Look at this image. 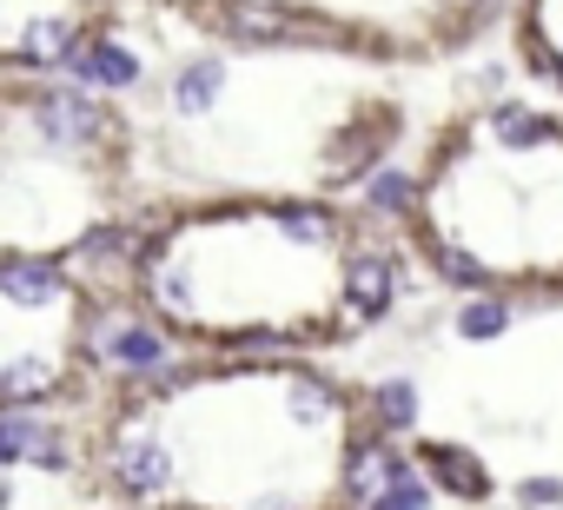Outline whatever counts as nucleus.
<instances>
[{
  "mask_svg": "<svg viewBox=\"0 0 563 510\" xmlns=\"http://www.w3.org/2000/svg\"><path fill=\"white\" fill-rule=\"evenodd\" d=\"M60 378H54V365L47 358H21V365H8L0 372V398L8 404H27V398H47Z\"/></svg>",
  "mask_w": 563,
  "mask_h": 510,
  "instance_id": "nucleus-7",
  "label": "nucleus"
},
{
  "mask_svg": "<svg viewBox=\"0 0 563 510\" xmlns=\"http://www.w3.org/2000/svg\"><path fill=\"white\" fill-rule=\"evenodd\" d=\"M398 470H405V464H391V457H385L378 444H365V451L352 457V490H358V497L372 503V497H378V490H385V484H391Z\"/></svg>",
  "mask_w": 563,
  "mask_h": 510,
  "instance_id": "nucleus-8",
  "label": "nucleus"
},
{
  "mask_svg": "<svg viewBox=\"0 0 563 510\" xmlns=\"http://www.w3.org/2000/svg\"><path fill=\"white\" fill-rule=\"evenodd\" d=\"M345 299H352V312L378 319V312L391 306V259H378V252L352 259V266H345Z\"/></svg>",
  "mask_w": 563,
  "mask_h": 510,
  "instance_id": "nucleus-1",
  "label": "nucleus"
},
{
  "mask_svg": "<svg viewBox=\"0 0 563 510\" xmlns=\"http://www.w3.org/2000/svg\"><path fill=\"white\" fill-rule=\"evenodd\" d=\"M60 47H67V27H60V21H41V27L27 34V54H34V60H54Z\"/></svg>",
  "mask_w": 563,
  "mask_h": 510,
  "instance_id": "nucleus-17",
  "label": "nucleus"
},
{
  "mask_svg": "<svg viewBox=\"0 0 563 510\" xmlns=\"http://www.w3.org/2000/svg\"><path fill=\"white\" fill-rule=\"evenodd\" d=\"M41 126H47L54 140H74V146H80V140L100 133V107H87L80 93H47V100H41Z\"/></svg>",
  "mask_w": 563,
  "mask_h": 510,
  "instance_id": "nucleus-3",
  "label": "nucleus"
},
{
  "mask_svg": "<svg viewBox=\"0 0 563 510\" xmlns=\"http://www.w3.org/2000/svg\"><path fill=\"white\" fill-rule=\"evenodd\" d=\"M523 503H530V510H543V503H563V484H556V477H537V484H523Z\"/></svg>",
  "mask_w": 563,
  "mask_h": 510,
  "instance_id": "nucleus-19",
  "label": "nucleus"
},
{
  "mask_svg": "<svg viewBox=\"0 0 563 510\" xmlns=\"http://www.w3.org/2000/svg\"><path fill=\"white\" fill-rule=\"evenodd\" d=\"M225 27L245 34V41H292L299 34V21L278 8V0H239V8L225 14Z\"/></svg>",
  "mask_w": 563,
  "mask_h": 510,
  "instance_id": "nucleus-4",
  "label": "nucleus"
},
{
  "mask_svg": "<svg viewBox=\"0 0 563 510\" xmlns=\"http://www.w3.org/2000/svg\"><path fill=\"white\" fill-rule=\"evenodd\" d=\"M166 470H173V464H166V451H133V457L120 464V477H126L133 490H153V484H166Z\"/></svg>",
  "mask_w": 563,
  "mask_h": 510,
  "instance_id": "nucleus-12",
  "label": "nucleus"
},
{
  "mask_svg": "<svg viewBox=\"0 0 563 510\" xmlns=\"http://www.w3.org/2000/svg\"><path fill=\"white\" fill-rule=\"evenodd\" d=\"M424 457H431V470L444 477V490H457V497H484V490H490V477H484V464H477L471 451H451V444H431Z\"/></svg>",
  "mask_w": 563,
  "mask_h": 510,
  "instance_id": "nucleus-6",
  "label": "nucleus"
},
{
  "mask_svg": "<svg viewBox=\"0 0 563 510\" xmlns=\"http://www.w3.org/2000/svg\"><path fill=\"white\" fill-rule=\"evenodd\" d=\"M0 292L21 299V306H47L60 292V266H41V259H14V266H0Z\"/></svg>",
  "mask_w": 563,
  "mask_h": 510,
  "instance_id": "nucleus-5",
  "label": "nucleus"
},
{
  "mask_svg": "<svg viewBox=\"0 0 563 510\" xmlns=\"http://www.w3.org/2000/svg\"><path fill=\"white\" fill-rule=\"evenodd\" d=\"M299 411H306V418H325V411H332V391H325V385H299Z\"/></svg>",
  "mask_w": 563,
  "mask_h": 510,
  "instance_id": "nucleus-20",
  "label": "nucleus"
},
{
  "mask_svg": "<svg viewBox=\"0 0 563 510\" xmlns=\"http://www.w3.org/2000/svg\"><path fill=\"white\" fill-rule=\"evenodd\" d=\"M372 206H378V212H405V206H411V179H405V173H378V179H372Z\"/></svg>",
  "mask_w": 563,
  "mask_h": 510,
  "instance_id": "nucleus-14",
  "label": "nucleus"
},
{
  "mask_svg": "<svg viewBox=\"0 0 563 510\" xmlns=\"http://www.w3.org/2000/svg\"><path fill=\"white\" fill-rule=\"evenodd\" d=\"M497 133H504V140H517V146H530V140H543V120H537V113H523V107H504V113H497Z\"/></svg>",
  "mask_w": 563,
  "mask_h": 510,
  "instance_id": "nucleus-15",
  "label": "nucleus"
},
{
  "mask_svg": "<svg viewBox=\"0 0 563 510\" xmlns=\"http://www.w3.org/2000/svg\"><path fill=\"white\" fill-rule=\"evenodd\" d=\"M113 352H120L126 365H159V339H153V332H140V325H133V332H120V345H113Z\"/></svg>",
  "mask_w": 563,
  "mask_h": 510,
  "instance_id": "nucleus-16",
  "label": "nucleus"
},
{
  "mask_svg": "<svg viewBox=\"0 0 563 510\" xmlns=\"http://www.w3.org/2000/svg\"><path fill=\"white\" fill-rule=\"evenodd\" d=\"M378 411H385V424H411L418 418V391L405 378H391V385H378Z\"/></svg>",
  "mask_w": 563,
  "mask_h": 510,
  "instance_id": "nucleus-13",
  "label": "nucleus"
},
{
  "mask_svg": "<svg viewBox=\"0 0 563 510\" xmlns=\"http://www.w3.org/2000/svg\"><path fill=\"white\" fill-rule=\"evenodd\" d=\"M424 503H431V497H424V484H418L411 470H398V477L372 497V510H424Z\"/></svg>",
  "mask_w": 563,
  "mask_h": 510,
  "instance_id": "nucleus-11",
  "label": "nucleus"
},
{
  "mask_svg": "<svg viewBox=\"0 0 563 510\" xmlns=\"http://www.w3.org/2000/svg\"><path fill=\"white\" fill-rule=\"evenodd\" d=\"M504 325H510V312H504L497 299H477V306H464V319H457L464 339H497Z\"/></svg>",
  "mask_w": 563,
  "mask_h": 510,
  "instance_id": "nucleus-10",
  "label": "nucleus"
},
{
  "mask_svg": "<svg viewBox=\"0 0 563 510\" xmlns=\"http://www.w3.org/2000/svg\"><path fill=\"white\" fill-rule=\"evenodd\" d=\"M444 273H451V279H464V286H477V279H484V273H477V259H464V252H444Z\"/></svg>",
  "mask_w": 563,
  "mask_h": 510,
  "instance_id": "nucleus-21",
  "label": "nucleus"
},
{
  "mask_svg": "<svg viewBox=\"0 0 563 510\" xmlns=\"http://www.w3.org/2000/svg\"><path fill=\"white\" fill-rule=\"evenodd\" d=\"M67 67H74L80 80H100V87H133V80H140V60H133L126 47H113V41H100V47H74Z\"/></svg>",
  "mask_w": 563,
  "mask_h": 510,
  "instance_id": "nucleus-2",
  "label": "nucleus"
},
{
  "mask_svg": "<svg viewBox=\"0 0 563 510\" xmlns=\"http://www.w3.org/2000/svg\"><path fill=\"white\" fill-rule=\"evenodd\" d=\"M278 225H286L292 239H312V245H319V239H332V219H319V212H286Z\"/></svg>",
  "mask_w": 563,
  "mask_h": 510,
  "instance_id": "nucleus-18",
  "label": "nucleus"
},
{
  "mask_svg": "<svg viewBox=\"0 0 563 510\" xmlns=\"http://www.w3.org/2000/svg\"><path fill=\"white\" fill-rule=\"evenodd\" d=\"M219 80H225V74H219V60H199V67H186V74H179V107H186V113L212 107Z\"/></svg>",
  "mask_w": 563,
  "mask_h": 510,
  "instance_id": "nucleus-9",
  "label": "nucleus"
}]
</instances>
